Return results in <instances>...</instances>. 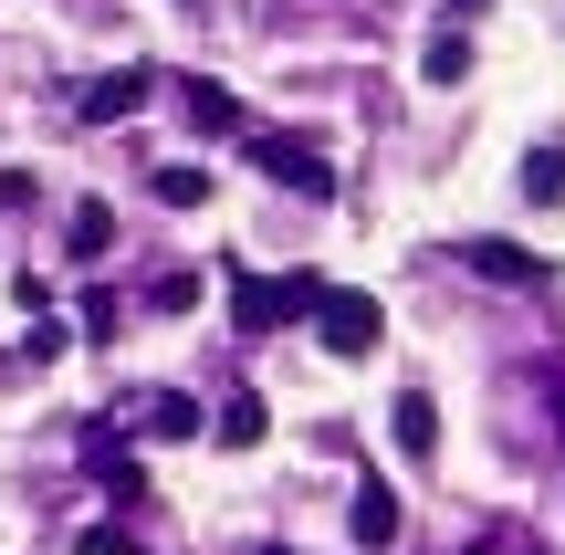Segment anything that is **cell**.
<instances>
[{
	"label": "cell",
	"instance_id": "obj_1",
	"mask_svg": "<svg viewBox=\"0 0 565 555\" xmlns=\"http://www.w3.org/2000/svg\"><path fill=\"white\" fill-rule=\"evenodd\" d=\"M324 305V273H231V335H273Z\"/></svg>",
	"mask_w": 565,
	"mask_h": 555
},
{
	"label": "cell",
	"instance_id": "obj_2",
	"mask_svg": "<svg viewBox=\"0 0 565 555\" xmlns=\"http://www.w3.org/2000/svg\"><path fill=\"white\" fill-rule=\"evenodd\" d=\"M315 335H324V356H377V335H387V305H377V293H356V284H324V305H315Z\"/></svg>",
	"mask_w": 565,
	"mask_h": 555
},
{
	"label": "cell",
	"instance_id": "obj_3",
	"mask_svg": "<svg viewBox=\"0 0 565 555\" xmlns=\"http://www.w3.org/2000/svg\"><path fill=\"white\" fill-rule=\"evenodd\" d=\"M252 168H263L273 189H303V200H335V168L315 158L303 137H252Z\"/></svg>",
	"mask_w": 565,
	"mask_h": 555
},
{
	"label": "cell",
	"instance_id": "obj_4",
	"mask_svg": "<svg viewBox=\"0 0 565 555\" xmlns=\"http://www.w3.org/2000/svg\"><path fill=\"white\" fill-rule=\"evenodd\" d=\"M461 263L482 273V284H503V293H545L555 284V263H545V252H524V242H471Z\"/></svg>",
	"mask_w": 565,
	"mask_h": 555
},
{
	"label": "cell",
	"instance_id": "obj_5",
	"mask_svg": "<svg viewBox=\"0 0 565 555\" xmlns=\"http://www.w3.org/2000/svg\"><path fill=\"white\" fill-rule=\"evenodd\" d=\"M147 84H158L147 63H116V74H95V84H84V126H116V116H137V105H147Z\"/></svg>",
	"mask_w": 565,
	"mask_h": 555
},
{
	"label": "cell",
	"instance_id": "obj_6",
	"mask_svg": "<svg viewBox=\"0 0 565 555\" xmlns=\"http://www.w3.org/2000/svg\"><path fill=\"white\" fill-rule=\"evenodd\" d=\"M345 524H356V545H366V555L398 545V524H408V514H398V493H387V472H366V482H356V514H345Z\"/></svg>",
	"mask_w": 565,
	"mask_h": 555
},
{
	"label": "cell",
	"instance_id": "obj_7",
	"mask_svg": "<svg viewBox=\"0 0 565 555\" xmlns=\"http://www.w3.org/2000/svg\"><path fill=\"white\" fill-rule=\"evenodd\" d=\"M189 126H200V137H242V95H231V84H189Z\"/></svg>",
	"mask_w": 565,
	"mask_h": 555
},
{
	"label": "cell",
	"instance_id": "obj_8",
	"mask_svg": "<svg viewBox=\"0 0 565 555\" xmlns=\"http://www.w3.org/2000/svg\"><path fill=\"white\" fill-rule=\"evenodd\" d=\"M398 451H408V461L440 451V409H429V388H398Z\"/></svg>",
	"mask_w": 565,
	"mask_h": 555
},
{
	"label": "cell",
	"instance_id": "obj_9",
	"mask_svg": "<svg viewBox=\"0 0 565 555\" xmlns=\"http://www.w3.org/2000/svg\"><path fill=\"white\" fill-rule=\"evenodd\" d=\"M147 440H200V398H179V388H158L147 398V419H137Z\"/></svg>",
	"mask_w": 565,
	"mask_h": 555
},
{
	"label": "cell",
	"instance_id": "obj_10",
	"mask_svg": "<svg viewBox=\"0 0 565 555\" xmlns=\"http://www.w3.org/2000/svg\"><path fill=\"white\" fill-rule=\"evenodd\" d=\"M419 74H429V84H471V32H450V21H440L429 53H419Z\"/></svg>",
	"mask_w": 565,
	"mask_h": 555
},
{
	"label": "cell",
	"instance_id": "obj_11",
	"mask_svg": "<svg viewBox=\"0 0 565 555\" xmlns=\"http://www.w3.org/2000/svg\"><path fill=\"white\" fill-rule=\"evenodd\" d=\"M63 242H74V263H105V242H116V210H105V200H84L74 221H63Z\"/></svg>",
	"mask_w": 565,
	"mask_h": 555
},
{
	"label": "cell",
	"instance_id": "obj_12",
	"mask_svg": "<svg viewBox=\"0 0 565 555\" xmlns=\"http://www.w3.org/2000/svg\"><path fill=\"white\" fill-rule=\"evenodd\" d=\"M210 430H221V451H252V440H263V398H252V388H231Z\"/></svg>",
	"mask_w": 565,
	"mask_h": 555
},
{
	"label": "cell",
	"instance_id": "obj_13",
	"mask_svg": "<svg viewBox=\"0 0 565 555\" xmlns=\"http://www.w3.org/2000/svg\"><path fill=\"white\" fill-rule=\"evenodd\" d=\"M524 200L534 210H565V147H534V158H524Z\"/></svg>",
	"mask_w": 565,
	"mask_h": 555
},
{
	"label": "cell",
	"instance_id": "obj_14",
	"mask_svg": "<svg viewBox=\"0 0 565 555\" xmlns=\"http://www.w3.org/2000/svg\"><path fill=\"white\" fill-rule=\"evenodd\" d=\"M147 189H158L168 210H200V200H210V168H158V179H147Z\"/></svg>",
	"mask_w": 565,
	"mask_h": 555
},
{
	"label": "cell",
	"instance_id": "obj_15",
	"mask_svg": "<svg viewBox=\"0 0 565 555\" xmlns=\"http://www.w3.org/2000/svg\"><path fill=\"white\" fill-rule=\"evenodd\" d=\"M147 305H158V314H189V305H200V273H158V284H147Z\"/></svg>",
	"mask_w": 565,
	"mask_h": 555
},
{
	"label": "cell",
	"instance_id": "obj_16",
	"mask_svg": "<svg viewBox=\"0 0 565 555\" xmlns=\"http://www.w3.org/2000/svg\"><path fill=\"white\" fill-rule=\"evenodd\" d=\"M84 555H137V524H84Z\"/></svg>",
	"mask_w": 565,
	"mask_h": 555
},
{
	"label": "cell",
	"instance_id": "obj_17",
	"mask_svg": "<svg viewBox=\"0 0 565 555\" xmlns=\"http://www.w3.org/2000/svg\"><path fill=\"white\" fill-rule=\"evenodd\" d=\"M482 11H492V0H440V21H450V32H471Z\"/></svg>",
	"mask_w": 565,
	"mask_h": 555
},
{
	"label": "cell",
	"instance_id": "obj_18",
	"mask_svg": "<svg viewBox=\"0 0 565 555\" xmlns=\"http://www.w3.org/2000/svg\"><path fill=\"white\" fill-rule=\"evenodd\" d=\"M471 555H503V545H492V535H482V545H471Z\"/></svg>",
	"mask_w": 565,
	"mask_h": 555
},
{
	"label": "cell",
	"instance_id": "obj_19",
	"mask_svg": "<svg viewBox=\"0 0 565 555\" xmlns=\"http://www.w3.org/2000/svg\"><path fill=\"white\" fill-rule=\"evenodd\" d=\"M189 11H200V0H189Z\"/></svg>",
	"mask_w": 565,
	"mask_h": 555
},
{
	"label": "cell",
	"instance_id": "obj_20",
	"mask_svg": "<svg viewBox=\"0 0 565 555\" xmlns=\"http://www.w3.org/2000/svg\"><path fill=\"white\" fill-rule=\"evenodd\" d=\"M273 555H282V545H273Z\"/></svg>",
	"mask_w": 565,
	"mask_h": 555
}]
</instances>
